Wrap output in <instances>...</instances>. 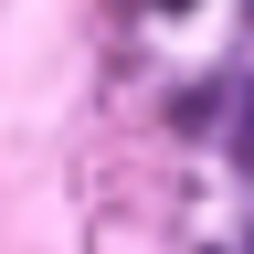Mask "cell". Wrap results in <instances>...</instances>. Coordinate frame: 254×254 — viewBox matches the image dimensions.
Returning <instances> with one entry per match:
<instances>
[{
	"label": "cell",
	"mask_w": 254,
	"mask_h": 254,
	"mask_svg": "<svg viewBox=\"0 0 254 254\" xmlns=\"http://www.w3.org/2000/svg\"><path fill=\"white\" fill-rule=\"evenodd\" d=\"M233 159H244V170H254V106H244V138H233Z\"/></svg>",
	"instance_id": "cell-1"
},
{
	"label": "cell",
	"mask_w": 254,
	"mask_h": 254,
	"mask_svg": "<svg viewBox=\"0 0 254 254\" xmlns=\"http://www.w3.org/2000/svg\"><path fill=\"white\" fill-rule=\"evenodd\" d=\"M159 11H190V0H159Z\"/></svg>",
	"instance_id": "cell-2"
}]
</instances>
